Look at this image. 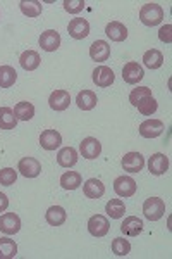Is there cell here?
Masks as SVG:
<instances>
[{"label": "cell", "instance_id": "cell-11", "mask_svg": "<svg viewBox=\"0 0 172 259\" xmlns=\"http://www.w3.org/2000/svg\"><path fill=\"white\" fill-rule=\"evenodd\" d=\"M145 76V71L138 62H128L123 68V78L129 85H136L138 81H141Z\"/></svg>", "mask_w": 172, "mask_h": 259}, {"label": "cell", "instance_id": "cell-33", "mask_svg": "<svg viewBox=\"0 0 172 259\" xmlns=\"http://www.w3.org/2000/svg\"><path fill=\"white\" fill-rule=\"evenodd\" d=\"M138 111L141 112L143 116H152L155 111H157V107H158V104H157V100H155L152 95L150 97H145V99H141L140 102H138Z\"/></svg>", "mask_w": 172, "mask_h": 259}, {"label": "cell", "instance_id": "cell-18", "mask_svg": "<svg viewBox=\"0 0 172 259\" xmlns=\"http://www.w3.org/2000/svg\"><path fill=\"white\" fill-rule=\"evenodd\" d=\"M105 35L112 41H124L128 38V28L123 23H119V21H112V23H108L105 26Z\"/></svg>", "mask_w": 172, "mask_h": 259}, {"label": "cell", "instance_id": "cell-25", "mask_svg": "<svg viewBox=\"0 0 172 259\" xmlns=\"http://www.w3.org/2000/svg\"><path fill=\"white\" fill-rule=\"evenodd\" d=\"M81 182H83L81 175L76 173V171H66L61 177V187L64 190H76L81 185Z\"/></svg>", "mask_w": 172, "mask_h": 259}, {"label": "cell", "instance_id": "cell-34", "mask_svg": "<svg viewBox=\"0 0 172 259\" xmlns=\"http://www.w3.org/2000/svg\"><path fill=\"white\" fill-rule=\"evenodd\" d=\"M129 250H131L129 240L121 239V237H117V239L112 240V252H114L116 256H128Z\"/></svg>", "mask_w": 172, "mask_h": 259}, {"label": "cell", "instance_id": "cell-27", "mask_svg": "<svg viewBox=\"0 0 172 259\" xmlns=\"http://www.w3.org/2000/svg\"><path fill=\"white\" fill-rule=\"evenodd\" d=\"M18 80V73L11 66H0V89H11Z\"/></svg>", "mask_w": 172, "mask_h": 259}, {"label": "cell", "instance_id": "cell-17", "mask_svg": "<svg viewBox=\"0 0 172 259\" xmlns=\"http://www.w3.org/2000/svg\"><path fill=\"white\" fill-rule=\"evenodd\" d=\"M90 57L95 62H103L110 57V45L105 40H96L90 47Z\"/></svg>", "mask_w": 172, "mask_h": 259}, {"label": "cell", "instance_id": "cell-5", "mask_svg": "<svg viewBox=\"0 0 172 259\" xmlns=\"http://www.w3.org/2000/svg\"><path fill=\"white\" fill-rule=\"evenodd\" d=\"M21 230V220L16 212H6L0 216V232L6 235H16Z\"/></svg>", "mask_w": 172, "mask_h": 259}, {"label": "cell", "instance_id": "cell-14", "mask_svg": "<svg viewBox=\"0 0 172 259\" xmlns=\"http://www.w3.org/2000/svg\"><path fill=\"white\" fill-rule=\"evenodd\" d=\"M40 47L45 50V52H55V50L61 47V35H59L57 30H47L41 33L40 36Z\"/></svg>", "mask_w": 172, "mask_h": 259}, {"label": "cell", "instance_id": "cell-3", "mask_svg": "<svg viewBox=\"0 0 172 259\" xmlns=\"http://www.w3.org/2000/svg\"><path fill=\"white\" fill-rule=\"evenodd\" d=\"M110 230V225H108V220L103 214H95L88 220V232L93 237H105Z\"/></svg>", "mask_w": 172, "mask_h": 259}, {"label": "cell", "instance_id": "cell-35", "mask_svg": "<svg viewBox=\"0 0 172 259\" xmlns=\"http://www.w3.org/2000/svg\"><path fill=\"white\" fill-rule=\"evenodd\" d=\"M150 95H152V89H148V87H138V89H133V92L129 94V102L136 107L141 99L150 97Z\"/></svg>", "mask_w": 172, "mask_h": 259}, {"label": "cell", "instance_id": "cell-23", "mask_svg": "<svg viewBox=\"0 0 172 259\" xmlns=\"http://www.w3.org/2000/svg\"><path fill=\"white\" fill-rule=\"evenodd\" d=\"M45 218H47V223L52 225V227H61V225L66 223L67 214H66L64 207L52 206V207H48V211H47V214H45Z\"/></svg>", "mask_w": 172, "mask_h": 259}, {"label": "cell", "instance_id": "cell-24", "mask_svg": "<svg viewBox=\"0 0 172 259\" xmlns=\"http://www.w3.org/2000/svg\"><path fill=\"white\" fill-rule=\"evenodd\" d=\"M96 102H98V99H96V95L91 90L79 92L76 97V104L81 111H91L96 106Z\"/></svg>", "mask_w": 172, "mask_h": 259}, {"label": "cell", "instance_id": "cell-29", "mask_svg": "<svg viewBox=\"0 0 172 259\" xmlns=\"http://www.w3.org/2000/svg\"><path fill=\"white\" fill-rule=\"evenodd\" d=\"M19 7L21 12L24 16H28V18H38L41 14V9H43V6H41V2H38V0H23L19 4Z\"/></svg>", "mask_w": 172, "mask_h": 259}, {"label": "cell", "instance_id": "cell-6", "mask_svg": "<svg viewBox=\"0 0 172 259\" xmlns=\"http://www.w3.org/2000/svg\"><path fill=\"white\" fill-rule=\"evenodd\" d=\"M114 190L119 197H133L136 194V182L131 177H119L114 180Z\"/></svg>", "mask_w": 172, "mask_h": 259}, {"label": "cell", "instance_id": "cell-8", "mask_svg": "<svg viewBox=\"0 0 172 259\" xmlns=\"http://www.w3.org/2000/svg\"><path fill=\"white\" fill-rule=\"evenodd\" d=\"M79 152L83 154L85 159H96L100 156V152H102V144L93 137H88L79 144Z\"/></svg>", "mask_w": 172, "mask_h": 259}, {"label": "cell", "instance_id": "cell-31", "mask_svg": "<svg viewBox=\"0 0 172 259\" xmlns=\"http://www.w3.org/2000/svg\"><path fill=\"white\" fill-rule=\"evenodd\" d=\"M105 211H107V214L110 216L112 220H119V218H123V216H124L126 206H124V202L121 199H110L107 202V206H105Z\"/></svg>", "mask_w": 172, "mask_h": 259}, {"label": "cell", "instance_id": "cell-15", "mask_svg": "<svg viewBox=\"0 0 172 259\" xmlns=\"http://www.w3.org/2000/svg\"><path fill=\"white\" fill-rule=\"evenodd\" d=\"M71 104V95L67 90H55L50 94L48 97V106L53 111H66Z\"/></svg>", "mask_w": 172, "mask_h": 259}, {"label": "cell", "instance_id": "cell-26", "mask_svg": "<svg viewBox=\"0 0 172 259\" xmlns=\"http://www.w3.org/2000/svg\"><path fill=\"white\" fill-rule=\"evenodd\" d=\"M143 64L146 66V68H150V69H158L163 64L162 52H160V50H157V49L146 50V52L143 54Z\"/></svg>", "mask_w": 172, "mask_h": 259}, {"label": "cell", "instance_id": "cell-12", "mask_svg": "<svg viewBox=\"0 0 172 259\" xmlns=\"http://www.w3.org/2000/svg\"><path fill=\"white\" fill-rule=\"evenodd\" d=\"M148 169L155 177H160V175L167 173V169H169V157L160 152L153 154L148 159Z\"/></svg>", "mask_w": 172, "mask_h": 259}, {"label": "cell", "instance_id": "cell-28", "mask_svg": "<svg viewBox=\"0 0 172 259\" xmlns=\"http://www.w3.org/2000/svg\"><path fill=\"white\" fill-rule=\"evenodd\" d=\"M18 124L14 111L11 107H0V130H14Z\"/></svg>", "mask_w": 172, "mask_h": 259}, {"label": "cell", "instance_id": "cell-9", "mask_svg": "<svg viewBox=\"0 0 172 259\" xmlns=\"http://www.w3.org/2000/svg\"><path fill=\"white\" fill-rule=\"evenodd\" d=\"M67 31H69V35L73 36L74 40H83L90 35V23L83 18H76L69 23Z\"/></svg>", "mask_w": 172, "mask_h": 259}, {"label": "cell", "instance_id": "cell-36", "mask_svg": "<svg viewBox=\"0 0 172 259\" xmlns=\"http://www.w3.org/2000/svg\"><path fill=\"white\" fill-rule=\"evenodd\" d=\"M16 178H18V171H14L12 168H4V169H0V185H4V187L14 185Z\"/></svg>", "mask_w": 172, "mask_h": 259}, {"label": "cell", "instance_id": "cell-39", "mask_svg": "<svg viewBox=\"0 0 172 259\" xmlns=\"http://www.w3.org/2000/svg\"><path fill=\"white\" fill-rule=\"evenodd\" d=\"M7 207H9V199L6 194H0V212H4Z\"/></svg>", "mask_w": 172, "mask_h": 259}, {"label": "cell", "instance_id": "cell-10", "mask_svg": "<svg viewBox=\"0 0 172 259\" xmlns=\"http://www.w3.org/2000/svg\"><path fill=\"white\" fill-rule=\"evenodd\" d=\"M114 80H116L114 71L110 68H107V66H98V68L93 71V81L96 87H100V89L110 87L112 83H114Z\"/></svg>", "mask_w": 172, "mask_h": 259}, {"label": "cell", "instance_id": "cell-21", "mask_svg": "<svg viewBox=\"0 0 172 259\" xmlns=\"http://www.w3.org/2000/svg\"><path fill=\"white\" fill-rule=\"evenodd\" d=\"M57 162H59V166H62V168H73V166L78 162L76 149H73V147L61 149L57 154Z\"/></svg>", "mask_w": 172, "mask_h": 259}, {"label": "cell", "instance_id": "cell-16", "mask_svg": "<svg viewBox=\"0 0 172 259\" xmlns=\"http://www.w3.org/2000/svg\"><path fill=\"white\" fill-rule=\"evenodd\" d=\"M62 144V137L57 130H45L40 135V145L45 150H55L61 147Z\"/></svg>", "mask_w": 172, "mask_h": 259}, {"label": "cell", "instance_id": "cell-22", "mask_svg": "<svg viewBox=\"0 0 172 259\" xmlns=\"http://www.w3.org/2000/svg\"><path fill=\"white\" fill-rule=\"evenodd\" d=\"M40 54L35 52V50H26V52L21 54L19 57V64L23 69L26 71H35L40 66Z\"/></svg>", "mask_w": 172, "mask_h": 259}, {"label": "cell", "instance_id": "cell-13", "mask_svg": "<svg viewBox=\"0 0 172 259\" xmlns=\"http://www.w3.org/2000/svg\"><path fill=\"white\" fill-rule=\"evenodd\" d=\"M123 168L128 173H138L145 168V157L140 152H128L123 157Z\"/></svg>", "mask_w": 172, "mask_h": 259}, {"label": "cell", "instance_id": "cell-4", "mask_svg": "<svg viewBox=\"0 0 172 259\" xmlns=\"http://www.w3.org/2000/svg\"><path fill=\"white\" fill-rule=\"evenodd\" d=\"M163 123L160 119H146L140 124V135L143 139H157L163 133Z\"/></svg>", "mask_w": 172, "mask_h": 259}, {"label": "cell", "instance_id": "cell-20", "mask_svg": "<svg viewBox=\"0 0 172 259\" xmlns=\"http://www.w3.org/2000/svg\"><path fill=\"white\" fill-rule=\"evenodd\" d=\"M143 230V221L136 216H129V218L124 220V223L121 225V232L128 237H138Z\"/></svg>", "mask_w": 172, "mask_h": 259}, {"label": "cell", "instance_id": "cell-38", "mask_svg": "<svg viewBox=\"0 0 172 259\" xmlns=\"http://www.w3.org/2000/svg\"><path fill=\"white\" fill-rule=\"evenodd\" d=\"M170 31H172V26H170V24H165V26H162V28H160V31H158V38H160V40L163 41V44H170V41H172Z\"/></svg>", "mask_w": 172, "mask_h": 259}, {"label": "cell", "instance_id": "cell-19", "mask_svg": "<svg viewBox=\"0 0 172 259\" xmlns=\"http://www.w3.org/2000/svg\"><path fill=\"white\" fill-rule=\"evenodd\" d=\"M83 192H85V195L90 199H100L105 194V185H103L100 180L90 178V180H86L85 185H83Z\"/></svg>", "mask_w": 172, "mask_h": 259}, {"label": "cell", "instance_id": "cell-7", "mask_svg": "<svg viewBox=\"0 0 172 259\" xmlns=\"http://www.w3.org/2000/svg\"><path fill=\"white\" fill-rule=\"evenodd\" d=\"M18 171L26 178H36L41 173V164L35 157H23L18 164Z\"/></svg>", "mask_w": 172, "mask_h": 259}, {"label": "cell", "instance_id": "cell-1", "mask_svg": "<svg viewBox=\"0 0 172 259\" xmlns=\"http://www.w3.org/2000/svg\"><path fill=\"white\" fill-rule=\"evenodd\" d=\"M163 19V9L158 4H145L140 11V21L145 26H157Z\"/></svg>", "mask_w": 172, "mask_h": 259}, {"label": "cell", "instance_id": "cell-37", "mask_svg": "<svg viewBox=\"0 0 172 259\" xmlns=\"http://www.w3.org/2000/svg\"><path fill=\"white\" fill-rule=\"evenodd\" d=\"M86 2L85 0H64V9L69 12V14H78L85 9Z\"/></svg>", "mask_w": 172, "mask_h": 259}, {"label": "cell", "instance_id": "cell-30", "mask_svg": "<svg viewBox=\"0 0 172 259\" xmlns=\"http://www.w3.org/2000/svg\"><path fill=\"white\" fill-rule=\"evenodd\" d=\"M18 256V245L14 240L2 237L0 239V259H12Z\"/></svg>", "mask_w": 172, "mask_h": 259}, {"label": "cell", "instance_id": "cell-32", "mask_svg": "<svg viewBox=\"0 0 172 259\" xmlns=\"http://www.w3.org/2000/svg\"><path fill=\"white\" fill-rule=\"evenodd\" d=\"M14 114L16 118L21 121H29L35 116V106L31 102H19L18 106L14 107Z\"/></svg>", "mask_w": 172, "mask_h": 259}, {"label": "cell", "instance_id": "cell-2", "mask_svg": "<svg viewBox=\"0 0 172 259\" xmlns=\"http://www.w3.org/2000/svg\"><path fill=\"white\" fill-rule=\"evenodd\" d=\"M143 214L146 220L158 221L165 214V202L158 197H150L143 202Z\"/></svg>", "mask_w": 172, "mask_h": 259}]
</instances>
